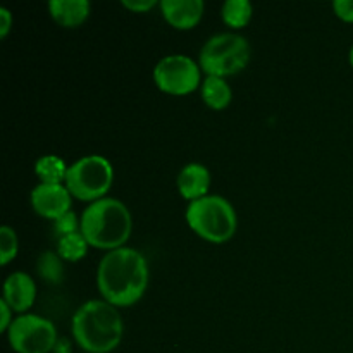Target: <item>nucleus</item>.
<instances>
[{
    "instance_id": "nucleus-24",
    "label": "nucleus",
    "mask_w": 353,
    "mask_h": 353,
    "mask_svg": "<svg viewBox=\"0 0 353 353\" xmlns=\"http://www.w3.org/2000/svg\"><path fill=\"white\" fill-rule=\"evenodd\" d=\"M12 23V12L9 9H6V7H0V38H6L9 34Z\"/></svg>"
},
{
    "instance_id": "nucleus-16",
    "label": "nucleus",
    "mask_w": 353,
    "mask_h": 353,
    "mask_svg": "<svg viewBox=\"0 0 353 353\" xmlns=\"http://www.w3.org/2000/svg\"><path fill=\"white\" fill-rule=\"evenodd\" d=\"M254 7L248 0H226L221 7V17L230 28H245L252 19Z\"/></svg>"
},
{
    "instance_id": "nucleus-5",
    "label": "nucleus",
    "mask_w": 353,
    "mask_h": 353,
    "mask_svg": "<svg viewBox=\"0 0 353 353\" xmlns=\"http://www.w3.org/2000/svg\"><path fill=\"white\" fill-rule=\"evenodd\" d=\"M250 61V43L238 33H217L205 41L200 50L199 65L207 76L236 74Z\"/></svg>"
},
{
    "instance_id": "nucleus-10",
    "label": "nucleus",
    "mask_w": 353,
    "mask_h": 353,
    "mask_svg": "<svg viewBox=\"0 0 353 353\" xmlns=\"http://www.w3.org/2000/svg\"><path fill=\"white\" fill-rule=\"evenodd\" d=\"M164 19L178 30H192L200 23L205 3L202 0H161Z\"/></svg>"
},
{
    "instance_id": "nucleus-17",
    "label": "nucleus",
    "mask_w": 353,
    "mask_h": 353,
    "mask_svg": "<svg viewBox=\"0 0 353 353\" xmlns=\"http://www.w3.org/2000/svg\"><path fill=\"white\" fill-rule=\"evenodd\" d=\"M88 241L85 240V236L81 234V231L78 233L68 234L64 238H59L57 241V255L62 261L69 262H78L79 259H83L88 252Z\"/></svg>"
},
{
    "instance_id": "nucleus-11",
    "label": "nucleus",
    "mask_w": 353,
    "mask_h": 353,
    "mask_svg": "<svg viewBox=\"0 0 353 353\" xmlns=\"http://www.w3.org/2000/svg\"><path fill=\"white\" fill-rule=\"evenodd\" d=\"M34 296H37V286L31 276L21 271L7 276L3 283V300L9 303L14 312L23 316V312H26L34 303Z\"/></svg>"
},
{
    "instance_id": "nucleus-14",
    "label": "nucleus",
    "mask_w": 353,
    "mask_h": 353,
    "mask_svg": "<svg viewBox=\"0 0 353 353\" xmlns=\"http://www.w3.org/2000/svg\"><path fill=\"white\" fill-rule=\"evenodd\" d=\"M202 99L210 109L223 110L226 109L233 99V90L228 85L224 78L217 76H207L202 81Z\"/></svg>"
},
{
    "instance_id": "nucleus-23",
    "label": "nucleus",
    "mask_w": 353,
    "mask_h": 353,
    "mask_svg": "<svg viewBox=\"0 0 353 353\" xmlns=\"http://www.w3.org/2000/svg\"><path fill=\"white\" fill-rule=\"evenodd\" d=\"M0 312H2V317H0V331H9V327H10V324L14 323V319H12V312L14 310L10 309L9 307V303L6 302V300H0Z\"/></svg>"
},
{
    "instance_id": "nucleus-13",
    "label": "nucleus",
    "mask_w": 353,
    "mask_h": 353,
    "mask_svg": "<svg viewBox=\"0 0 353 353\" xmlns=\"http://www.w3.org/2000/svg\"><path fill=\"white\" fill-rule=\"evenodd\" d=\"M88 0H50L48 12L52 19L64 28H76L85 23L90 16Z\"/></svg>"
},
{
    "instance_id": "nucleus-2",
    "label": "nucleus",
    "mask_w": 353,
    "mask_h": 353,
    "mask_svg": "<svg viewBox=\"0 0 353 353\" xmlns=\"http://www.w3.org/2000/svg\"><path fill=\"white\" fill-rule=\"evenodd\" d=\"M72 336L88 353H110L121 345L124 323L112 303L88 300L72 316Z\"/></svg>"
},
{
    "instance_id": "nucleus-9",
    "label": "nucleus",
    "mask_w": 353,
    "mask_h": 353,
    "mask_svg": "<svg viewBox=\"0 0 353 353\" xmlns=\"http://www.w3.org/2000/svg\"><path fill=\"white\" fill-rule=\"evenodd\" d=\"M71 196L65 185L40 183L31 192V205L38 216L55 221L71 210Z\"/></svg>"
},
{
    "instance_id": "nucleus-8",
    "label": "nucleus",
    "mask_w": 353,
    "mask_h": 353,
    "mask_svg": "<svg viewBox=\"0 0 353 353\" xmlns=\"http://www.w3.org/2000/svg\"><path fill=\"white\" fill-rule=\"evenodd\" d=\"M154 81L169 95H188L200 85V65L185 54L165 55L154 68Z\"/></svg>"
},
{
    "instance_id": "nucleus-15",
    "label": "nucleus",
    "mask_w": 353,
    "mask_h": 353,
    "mask_svg": "<svg viewBox=\"0 0 353 353\" xmlns=\"http://www.w3.org/2000/svg\"><path fill=\"white\" fill-rule=\"evenodd\" d=\"M69 165H65V162L57 155H43L34 162V172L40 181L47 185H62V181H65Z\"/></svg>"
},
{
    "instance_id": "nucleus-18",
    "label": "nucleus",
    "mask_w": 353,
    "mask_h": 353,
    "mask_svg": "<svg viewBox=\"0 0 353 353\" xmlns=\"http://www.w3.org/2000/svg\"><path fill=\"white\" fill-rule=\"evenodd\" d=\"M62 259L59 255L52 254V252H45L41 257L38 259V272L41 278L48 283H61L62 274H64V268H62Z\"/></svg>"
},
{
    "instance_id": "nucleus-1",
    "label": "nucleus",
    "mask_w": 353,
    "mask_h": 353,
    "mask_svg": "<svg viewBox=\"0 0 353 353\" xmlns=\"http://www.w3.org/2000/svg\"><path fill=\"white\" fill-rule=\"evenodd\" d=\"M97 285L103 300L114 307H131L148 286V265L134 248L107 252L97 271Z\"/></svg>"
},
{
    "instance_id": "nucleus-22",
    "label": "nucleus",
    "mask_w": 353,
    "mask_h": 353,
    "mask_svg": "<svg viewBox=\"0 0 353 353\" xmlns=\"http://www.w3.org/2000/svg\"><path fill=\"white\" fill-rule=\"evenodd\" d=\"M123 3L126 9L133 10V12H147V10L154 9L157 6L155 0H123Z\"/></svg>"
},
{
    "instance_id": "nucleus-3",
    "label": "nucleus",
    "mask_w": 353,
    "mask_h": 353,
    "mask_svg": "<svg viewBox=\"0 0 353 353\" xmlns=\"http://www.w3.org/2000/svg\"><path fill=\"white\" fill-rule=\"evenodd\" d=\"M131 214L117 199H100L90 203L81 214V234L90 247L100 250L123 248L131 234Z\"/></svg>"
},
{
    "instance_id": "nucleus-4",
    "label": "nucleus",
    "mask_w": 353,
    "mask_h": 353,
    "mask_svg": "<svg viewBox=\"0 0 353 353\" xmlns=\"http://www.w3.org/2000/svg\"><path fill=\"white\" fill-rule=\"evenodd\" d=\"M186 223L203 240L210 243H224L236 233L238 217L234 207L219 195H207L190 202L186 209Z\"/></svg>"
},
{
    "instance_id": "nucleus-19",
    "label": "nucleus",
    "mask_w": 353,
    "mask_h": 353,
    "mask_svg": "<svg viewBox=\"0 0 353 353\" xmlns=\"http://www.w3.org/2000/svg\"><path fill=\"white\" fill-rule=\"evenodd\" d=\"M17 234L10 226L0 228V264L7 265L17 255Z\"/></svg>"
},
{
    "instance_id": "nucleus-20",
    "label": "nucleus",
    "mask_w": 353,
    "mask_h": 353,
    "mask_svg": "<svg viewBox=\"0 0 353 353\" xmlns=\"http://www.w3.org/2000/svg\"><path fill=\"white\" fill-rule=\"evenodd\" d=\"M79 230H81V219H78L72 210H69L68 214L54 221V231L57 238H64L68 234L78 233Z\"/></svg>"
},
{
    "instance_id": "nucleus-21",
    "label": "nucleus",
    "mask_w": 353,
    "mask_h": 353,
    "mask_svg": "<svg viewBox=\"0 0 353 353\" xmlns=\"http://www.w3.org/2000/svg\"><path fill=\"white\" fill-rule=\"evenodd\" d=\"M333 9L340 19L353 23V0H334Z\"/></svg>"
},
{
    "instance_id": "nucleus-7",
    "label": "nucleus",
    "mask_w": 353,
    "mask_h": 353,
    "mask_svg": "<svg viewBox=\"0 0 353 353\" xmlns=\"http://www.w3.org/2000/svg\"><path fill=\"white\" fill-rule=\"evenodd\" d=\"M7 340L17 353H50L59 338L54 323L34 314H23L10 324Z\"/></svg>"
},
{
    "instance_id": "nucleus-25",
    "label": "nucleus",
    "mask_w": 353,
    "mask_h": 353,
    "mask_svg": "<svg viewBox=\"0 0 353 353\" xmlns=\"http://www.w3.org/2000/svg\"><path fill=\"white\" fill-rule=\"evenodd\" d=\"M348 59H350V65L353 68V45H352V48H350V55H348Z\"/></svg>"
},
{
    "instance_id": "nucleus-6",
    "label": "nucleus",
    "mask_w": 353,
    "mask_h": 353,
    "mask_svg": "<svg viewBox=\"0 0 353 353\" xmlns=\"http://www.w3.org/2000/svg\"><path fill=\"white\" fill-rule=\"evenodd\" d=\"M112 164L102 155H86L72 162L65 174V188L72 196L85 202H97L105 199L112 186Z\"/></svg>"
},
{
    "instance_id": "nucleus-12",
    "label": "nucleus",
    "mask_w": 353,
    "mask_h": 353,
    "mask_svg": "<svg viewBox=\"0 0 353 353\" xmlns=\"http://www.w3.org/2000/svg\"><path fill=\"white\" fill-rule=\"evenodd\" d=\"M210 172L199 162L186 164L178 174V190L183 199L195 202L209 195Z\"/></svg>"
}]
</instances>
